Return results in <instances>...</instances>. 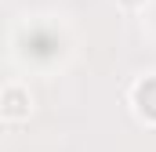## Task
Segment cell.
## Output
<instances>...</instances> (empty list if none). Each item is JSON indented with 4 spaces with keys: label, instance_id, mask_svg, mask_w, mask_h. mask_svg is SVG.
Listing matches in <instances>:
<instances>
[{
    "label": "cell",
    "instance_id": "obj_2",
    "mask_svg": "<svg viewBox=\"0 0 156 152\" xmlns=\"http://www.w3.org/2000/svg\"><path fill=\"white\" fill-rule=\"evenodd\" d=\"M131 112L145 127H156V73H145L131 83Z\"/></svg>",
    "mask_w": 156,
    "mask_h": 152
},
{
    "label": "cell",
    "instance_id": "obj_1",
    "mask_svg": "<svg viewBox=\"0 0 156 152\" xmlns=\"http://www.w3.org/2000/svg\"><path fill=\"white\" fill-rule=\"evenodd\" d=\"M37 109V98H33V91L26 87V83H4L0 87V119L4 123H26L29 116Z\"/></svg>",
    "mask_w": 156,
    "mask_h": 152
},
{
    "label": "cell",
    "instance_id": "obj_3",
    "mask_svg": "<svg viewBox=\"0 0 156 152\" xmlns=\"http://www.w3.org/2000/svg\"><path fill=\"white\" fill-rule=\"evenodd\" d=\"M145 4H149V0H116V7H120V11H127V15L145 11Z\"/></svg>",
    "mask_w": 156,
    "mask_h": 152
}]
</instances>
